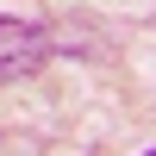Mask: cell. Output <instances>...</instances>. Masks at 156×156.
<instances>
[{"label":"cell","instance_id":"6da1fadb","mask_svg":"<svg viewBox=\"0 0 156 156\" xmlns=\"http://www.w3.org/2000/svg\"><path fill=\"white\" fill-rule=\"evenodd\" d=\"M50 62V31L31 19H12L0 12V81H25Z\"/></svg>","mask_w":156,"mask_h":156}]
</instances>
